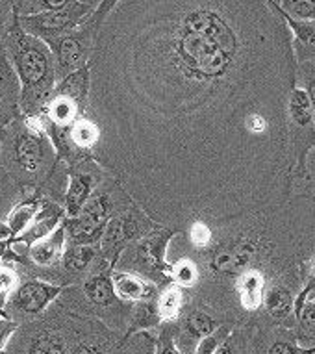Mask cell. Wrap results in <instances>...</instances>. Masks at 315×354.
I'll return each mask as SVG.
<instances>
[{
	"label": "cell",
	"instance_id": "obj_15",
	"mask_svg": "<svg viewBox=\"0 0 315 354\" xmlns=\"http://www.w3.org/2000/svg\"><path fill=\"white\" fill-rule=\"evenodd\" d=\"M295 314L298 321L297 339L306 347V354H314L315 351V301L304 295L295 301Z\"/></svg>",
	"mask_w": 315,
	"mask_h": 354
},
{
	"label": "cell",
	"instance_id": "obj_23",
	"mask_svg": "<svg viewBox=\"0 0 315 354\" xmlns=\"http://www.w3.org/2000/svg\"><path fill=\"white\" fill-rule=\"evenodd\" d=\"M282 17L286 19L287 26H292L293 32L297 34L298 43L303 47H308L309 50H315V19H312V21H297V19L286 17V15H282Z\"/></svg>",
	"mask_w": 315,
	"mask_h": 354
},
{
	"label": "cell",
	"instance_id": "obj_17",
	"mask_svg": "<svg viewBox=\"0 0 315 354\" xmlns=\"http://www.w3.org/2000/svg\"><path fill=\"white\" fill-rule=\"evenodd\" d=\"M262 304L267 310V314L274 319H284L292 314V310L295 308V297L284 284L274 282L263 291Z\"/></svg>",
	"mask_w": 315,
	"mask_h": 354
},
{
	"label": "cell",
	"instance_id": "obj_5",
	"mask_svg": "<svg viewBox=\"0 0 315 354\" xmlns=\"http://www.w3.org/2000/svg\"><path fill=\"white\" fill-rule=\"evenodd\" d=\"M173 236H175L173 228H156L154 232L146 234L134 243H130L119 254L113 269L137 274L162 290L164 286L171 284L167 245Z\"/></svg>",
	"mask_w": 315,
	"mask_h": 354
},
{
	"label": "cell",
	"instance_id": "obj_35",
	"mask_svg": "<svg viewBox=\"0 0 315 354\" xmlns=\"http://www.w3.org/2000/svg\"><path fill=\"white\" fill-rule=\"evenodd\" d=\"M89 2H91V4H93V6L97 8L100 4V2H102V0H89Z\"/></svg>",
	"mask_w": 315,
	"mask_h": 354
},
{
	"label": "cell",
	"instance_id": "obj_27",
	"mask_svg": "<svg viewBox=\"0 0 315 354\" xmlns=\"http://www.w3.org/2000/svg\"><path fill=\"white\" fill-rule=\"evenodd\" d=\"M13 17H15V12H13L12 0H0V34H6Z\"/></svg>",
	"mask_w": 315,
	"mask_h": 354
},
{
	"label": "cell",
	"instance_id": "obj_13",
	"mask_svg": "<svg viewBox=\"0 0 315 354\" xmlns=\"http://www.w3.org/2000/svg\"><path fill=\"white\" fill-rule=\"evenodd\" d=\"M111 284H113L115 295L121 301L130 302V304L154 299L160 293V288L149 280L141 279L134 273H128V271H119V269H111Z\"/></svg>",
	"mask_w": 315,
	"mask_h": 354
},
{
	"label": "cell",
	"instance_id": "obj_19",
	"mask_svg": "<svg viewBox=\"0 0 315 354\" xmlns=\"http://www.w3.org/2000/svg\"><path fill=\"white\" fill-rule=\"evenodd\" d=\"M73 2H86L91 4L89 0H12L13 12L15 15H35V13L52 12L73 4ZM93 6V4H91Z\"/></svg>",
	"mask_w": 315,
	"mask_h": 354
},
{
	"label": "cell",
	"instance_id": "obj_4",
	"mask_svg": "<svg viewBox=\"0 0 315 354\" xmlns=\"http://www.w3.org/2000/svg\"><path fill=\"white\" fill-rule=\"evenodd\" d=\"M134 203L121 182L108 173L75 217H64L67 241L73 245H99L106 223Z\"/></svg>",
	"mask_w": 315,
	"mask_h": 354
},
{
	"label": "cell",
	"instance_id": "obj_22",
	"mask_svg": "<svg viewBox=\"0 0 315 354\" xmlns=\"http://www.w3.org/2000/svg\"><path fill=\"white\" fill-rule=\"evenodd\" d=\"M274 8L282 15L297 19V21H312V19H315V0H282L280 4Z\"/></svg>",
	"mask_w": 315,
	"mask_h": 354
},
{
	"label": "cell",
	"instance_id": "obj_29",
	"mask_svg": "<svg viewBox=\"0 0 315 354\" xmlns=\"http://www.w3.org/2000/svg\"><path fill=\"white\" fill-rule=\"evenodd\" d=\"M267 354H306V351H304V348H298L295 343L278 339V342H274L273 345L269 347Z\"/></svg>",
	"mask_w": 315,
	"mask_h": 354
},
{
	"label": "cell",
	"instance_id": "obj_3",
	"mask_svg": "<svg viewBox=\"0 0 315 354\" xmlns=\"http://www.w3.org/2000/svg\"><path fill=\"white\" fill-rule=\"evenodd\" d=\"M4 47L21 86V113L37 115L58 86L56 64L45 41L26 34L13 17L4 34Z\"/></svg>",
	"mask_w": 315,
	"mask_h": 354
},
{
	"label": "cell",
	"instance_id": "obj_1",
	"mask_svg": "<svg viewBox=\"0 0 315 354\" xmlns=\"http://www.w3.org/2000/svg\"><path fill=\"white\" fill-rule=\"evenodd\" d=\"M289 26L267 0H121L89 62L95 158L158 227L280 203L295 141Z\"/></svg>",
	"mask_w": 315,
	"mask_h": 354
},
{
	"label": "cell",
	"instance_id": "obj_10",
	"mask_svg": "<svg viewBox=\"0 0 315 354\" xmlns=\"http://www.w3.org/2000/svg\"><path fill=\"white\" fill-rule=\"evenodd\" d=\"M97 10L91 4L86 2H73L69 6L52 10V12L35 13V15H15L17 17L19 26L35 37L48 43V41L56 39L59 35L67 34L76 26L86 23L93 12Z\"/></svg>",
	"mask_w": 315,
	"mask_h": 354
},
{
	"label": "cell",
	"instance_id": "obj_33",
	"mask_svg": "<svg viewBox=\"0 0 315 354\" xmlns=\"http://www.w3.org/2000/svg\"><path fill=\"white\" fill-rule=\"evenodd\" d=\"M6 58H8V54H6V47H4V35L0 34V64H2Z\"/></svg>",
	"mask_w": 315,
	"mask_h": 354
},
{
	"label": "cell",
	"instance_id": "obj_9",
	"mask_svg": "<svg viewBox=\"0 0 315 354\" xmlns=\"http://www.w3.org/2000/svg\"><path fill=\"white\" fill-rule=\"evenodd\" d=\"M97 32L99 30L93 24V21L88 19L86 23L76 26L75 30L59 35L56 39L48 41L47 45L54 56L58 82L65 76H69L70 73L89 65L95 50Z\"/></svg>",
	"mask_w": 315,
	"mask_h": 354
},
{
	"label": "cell",
	"instance_id": "obj_6",
	"mask_svg": "<svg viewBox=\"0 0 315 354\" xmlns=\"http://www.w3.org/2000/svg\"><path fill=\"white\" fill-rule=\"evenodd\" d=\"M89 65L70 73L58 82V86L37 115L52 127L67 132L88 110Z\"/></svg>",
	"mask_w": 315,
	"mask_h": 354
},
{
	"label": "cell",
	"instance_id": "obj_36",
	"mask_svg": "<svg viewBox=\"0 0 315 354\" xmlns=\"http://www.w3.org/2000/svg\"><path fill=\"white\" fill-rule=\"evenodd\" d=\"M267 2H273V4H274V6H278V4H280V2H282V0H267Z\"/></svg>",
	"mask_w": 315,
	"mask_h": 354
},
{
	"label": "cell",
	"instance_id": "obj_2",
	"mask_svg": "<svg viewBox=\"0 0 315 354\" xmlns=\"http://www.w3.org/2000/svg\"><path fill=\"white\" fill-rule=\"evenodd\" d=\"M0 158L21 198L43 197L58 154L35 115H21L0 128Z\"/></svg>",
	"mask_w": 315,
	"mask_h": 354
},
{
	"label": "cell",
	"instance_id": "obj_26",
	"mask_svg": "<svg viewBox=\"0 0 315 354\" xmlns=\"http://www.w3.org/2000/svg\"><path fill=\"white\" fill-rule=\"evenodd\" d=\"M19 325L15 321L8 319L4 315H0V354H4V348H6L8 339L17 332Z\"/></svg>",
	"mask_w": 315,
	"mask_h": 354
},
{
	"label": "cell",
	"instance_id": "obj_34",
	"mask_svg": "<svg viewBox=\"0 0 315 354\" xmlns=\"http://www.w3.org/2000/svg\"><path fill=\"white\" fill-rule=\"evenodd\" d=\"M304 295L308 297V299H312V301H315V282H312V284L306 288V291H304Z\"/></svg>",
	"mask_w": 315,
	"mask_h": 354
},
{
	"label": "cell",
	"instance_id": "obj_24",
	"mask_svg": "<svg viewBox=\"0 0 315 354\" xmlns=\"http://www.w3.org/2000/svg\"><path fill=\"white\" fill-rule=\"evenodd\" d=\"M230 334H232V328H230V326L219 325L211 334L204 336L199 343H197V347H195V353L193 354H213L217 348H219V345H221Z\"/></svg>",
	"mask_w": 315,
	"mask_h": 354
},
{
	"label": "cell",
	"instance_id": "obj_7",
	"mask_svg": "<svg viewBox=\"0 0 315 354\" xmlns=\"http://www.w3.org/2000/svg\"><path fill=\"white\" fill-rule=\"evenodd\" d=\"M160 228L143 209L135 203H132L121 214L113 215L106 223L104 232L100 236L99 252L100 258L110 266L111 269L115 268V261L119 254L123 252L130 243H134L146 234L154 232Z\"/></svg>",
	"mask_w": 315,
	"mask_h": 354
},
{
	"label": "cell",
	"instance_id": "obj_30",
	"mask_svg": "<svg viewBox=\"0 0 315 354\" xmlns=\"http://www.w3.org/2000/svg\"><path fill=\"white\" fill-rule=\"evenodd\" d=\"M213 354H236V343H233L232 334L219 345V348Z\"/></svg>",
	"mask_w": 315,
	"mask_h": 354
},
{
	"label": "cell",
	"instance_id": "obj_38",
	"mask_svg": "<svg viewBox=\"0 0 315 354\" xmlns=\"http://www.w3.org/2000/svg\"><path fill=\"white\" fill-rule=\"evenodd\" d=\"M314 354H315V351H314Z\"/></svg>",
	"mask_w": 315,
	"mask_h": 354
},
{
	"label": "cell",
	"instance_id": "obj_25",
	"mask_svg": "<svg viewBox=\"0 0 315 354\" xmlns=\"http://www.w3.org/2000/svg\"><path fill=\"white\" fill-rule=\"evenodd\" d=\"M156 354H182L175 343V328L173 323H164L160 337L156 339Z\"/></svg>",
	"mask_w": 315,
	"mask_h": 354
},
{
	"label": "cell",
	"instance_id": "obj_37",
	"mask_svg": "<svg viewBox=\"0 0 315 354\" xmlns=\"http://www.w3.org/2000/svg\"><path fill=\"white\" fill-rule=\"evenodd\" d=\"M314 273H315V266H314Z\"/></svg>",
	"mask_w": 315,
	"mask_h": 354
},
{
	"label": "cell",
	"instance_id": "obj_12",
	"mask_svg": "<svg viewBox=\"0 0 315 354\" xmlns=\"http://www.w3.org/2000/svg\"><path fill=\"white\" fill-rule=\"evenodd\" d=\"M21 86L10 58L0 64V128L21 115Z\"/></svg>",
	"mask_w": 315,
	"mask_h": 354
},
{
	"label": "cell",
	"instance_id": "obj_8",
	"mask_svg": "<svg viewBox=\"0 0 315 354\" xmlns=\"http://www.w3.org/2000/svg\"><path fill=\"white\" fill-rule=\"evenodd\" d=\"M61 291H64L61 286L50 284L47 280L34 279V277L23 279L17 288L8 295L2 306V315L21 326L23 321H32L39 317L43 312H47V308L58 299Z\"/></svg>",
	"mask_w": 315,
	"mask_h": 354
},
{
	"label": "cell",
	"instance_id": "obj_21",
	"mask_svg": "<svg viewBox=\"0 0 315 354\" xmlns=\"http://www.w3.org/2000/svg\"><path fill=\"white\" fill-rule=\"evenodd\" d=\"M21 280H23V277H21L17 266L13 261L0 260V315H2V306L6 302L8 295L17 288Z\"/></svg>",
	"mask_w": 315,
	"mask_h": 354
},
{
	"label": "cell",
	"instance_id": "obj_16",
	"mask_svg": "<svg viewBox=\"0 0 315 354\" xmlns=\"http://www.w3.org/2000/svg\"><path fill=\"white\" fill-rule=\"evenodd\" d=\"M158 314H160V319H162V325L164 323H173L180 317L182 310L187 304V290L180 288L176 284H167L164 286L160 293H158Z\"/></svg>",
	"mask_w": 315,
	"mask_h": 354
},
{
	"label": "cell",
	"instance_id": "obj_31",
	"mask_svg": "<svg viewBox=\"0 0 315 354\" xmlns=\"http://www.w3.org/2000/svg\"><path fill=\"white\" fill-rule=\"evenodd\" d=\"M306 93H308L309 104H312V111H314V119H315V76L309 80L308 89H306Z\"/></svg>",
	"mask_w": 315,
	"mask_h": 354
},
{
	"label": "cell",
	"instance_id": "obj_28",
	"mask_svg": "<svg viewBox=\"0 0 315 354\" xmlns=\"http://www.w3.org/2000/svg\"><path fill=\"white\" fill-rule=\"evenodd\" d=\"M119 2H121V0H102L99 6H97V10H95V12H93V15L89 17V19H91V21H93L95 26H97V30L100 28V24H102V21H104V19L108 17V13H110L111 10H113V8H115L117 4H119Z\"/></svg>",
	"mask_w": 315,
	"mask_h": 354
},
{
	"label": "cell",
	"instance_id": "obj_14",
	"mask_svg": "<svg viewBox=\"0 0 315 354\" xmlns=\"http://www.w3.org/2000/svg\"><path fill=\"white\" fill-rule=\"evenodd\" d=\"M232 290L243 310L256 312L258 308L262 306L263 291H265V273H263V269L254 268L241 273L232 282Z\"/></svg>",
	"mask_w": 315,
	"mask_h": 354
},
{
	"label": "cell",
	"instance_id": "obj_18",
	"mask_svg": "<svg viewBox=\"0 0 315 354\" xmlns=\"http://www.w3.org/2000/svg\"><path fill=\"white\" fill-rule=\"evenodd\" d=\"M43 203V197H34V198H21L6 217V223L10 230H12V238L23 234L26 228L30 227V223L34 221L35 214L39 212Z\"/></svg>",
	"mask_w": 315,
	"mask_h": 354
},
{
	"label": "cell",
	"instance_id": "obj_32",
	"mask_svg": "<svg viewBox=\"0 0 315 354\" xmlns=\"http://www.w3.org/2000/svg\"><path fill=\"white\" fill-rule=\"evenodd\" d=\"M8 250H10V239H0V260H4Z\"/></svg>",
	"mask_w": 315,
	"mask_h": 354
},
{
	"label": "cell",
	"instance_id": "obj_20",
	"mask_svg": "<svg viewBox=\"0 0 315 354\" xmlns=\"http://www.w3.org/2000/svg\"><path fill=\"white\" fill-rule=\"evenodd\" d=\"M19 201H21V195L17 192V186L8 176L6 169L2 165V158H0V221H6L10 209Z\"/></svg>",
	"mask_w": 315,
	"mask_h": 354
},
{
	"label": "cell",
	"instance_id": "obj_11",
	"mask_svg": "<svg viewBox=\"0 0 315 354\" xmlns=\"http://www.w3.org/2000/svg\"><path fill=\"white\" fill-rule=\"evenodd\" d=\"M106 176H108V171L91 156H86L78 162L70 163L69 184H67V192H65L64 198L65 217H75L84 208L86 201L91 197L95 187L99 186Z\"/></svg>",
	"mask_w": 315,
	"mask_h": 354
}]
</instances>
